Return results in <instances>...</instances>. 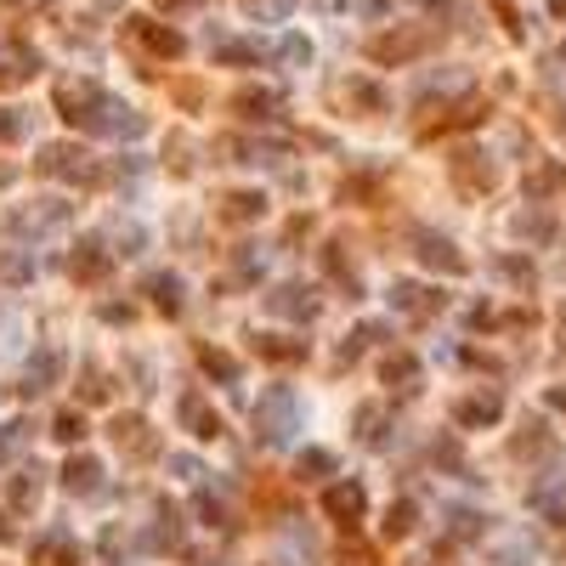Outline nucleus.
Returning a JSON list of instances; mask_svg holds the SVG:
<instances>
[{
	"instance_id": "f257e3e1",
	"label": "nucleus",
	"mask_w": 566,
	"mask_h": 566,
	"mask_svg": "<svg viewBox=\"0 0 566 566\" xmlns=\"http://www.w3.org/2000/svg\"><path fill=\"white\" fill-rule=\"evenodd\" d=\"M250 419H255V442L261 448H284L294 430H301V403H294L289 385H273V391H261V403L250 408Z\"/></svg>"
},
{
	"instance_id": "f03ea898",
	"label": "nucleus",
	"mask_w": 566,
	"mask_h": 566,
	"mask_svg": "<svg viewBox=\"0 0 566 566\" xmlns=\"http://www.w3.org/2000/svg\"><path fill=\"white\" fill-rule=\"evenodd\" d=\"M35 171H41V176H57V182H85V187L108 182V171H103V164H91V153H85L80 142H46L41 159H35Z\"/></svg>"
},
{
	"instance_id": "7ed1b4c3",
	"label": "nucleus",
	"mask_w": 566,
	"mask_h": 566,
	"mask_svg": "<svg viewBox=\"0 0 566 566\" xmlns=\"http://www.w3.org/2000/svg\"><path fill=\"white\" fill-rule=\"evenodd\" d=\"M69 205L62 198H35V205H23V210H12L7 216V232L12 239H46V232H57V227H69Z\"/></svg>"
},
{
	"instance_id": "20e7f679",
	"label": "nucleus",
	"mask_w": 566,
	"mask_h": 566,
	"mask_svg": "<svg viewBox=\"0 0 566 566\" xmlns=\"http://www.w3.org/2000/svg\"><path fill=\"white\" fill-rule=\"evenodd\" d=\"M80 130H91V137H142V130H148V114L125 108L119 96H108V91H103V103H96V114H91Z\"/></svg>"
},
{
	"instance_id": "39448f33",
	"label": "nucleus",
	"mask_w": 566,
	"mask_h": 566,
	"mask_svg": "<svg viewBox=\"0 0 566 566\" xmlns=\"http://www.w3.org/2000/svg\"><path fill=\"white\" fill-rule=\"evenodd\" d=\"M35 74H41V51L0 28V85H28Z\"/></svg>"
},
{
	"instance_id": "423d86ee",
	"label": "nucleus",
	"mask_w": 566,
	"mask_h": 566,
	"mask_svg": "<svg viewBox=\"0 0 566 566\" xmlns=\"http://www.w3.org/2000/svg\"><path fill=\"white\" fill-rule=\"evenodd\" d=\"M108 430H114V448H119L125 459H153V453H159V437H153V425H148L142 414H119Z\"/></svg>"
},
{
	"instance_id": "0eeeda50",
	"label": "nucleus",
	"mask_w": 566,
	"mask_h": 566,
	"mask_svg": "<svg viewBox=\"0 0 566 566\" xmlns=\"http://www.w3.org/2000/svg\"><path fill=\"white\" fill-rule=\"evenodd\" d=\"M96 103H103V85H96V80H62L57 85V114L69 125H85L96 114Z\"/></svg>"
},
{
	"instance_id": "6e6552de",
	"label": "nucleus",
	"mask_w": 566,
	"mask_h": 566,
	"mask_svg": "<svg viewBox=\"0 0 566 566\" xmlns=\"http://www.w3.org/2000/svg\"><path fill=\"white\" fill-rule=\"evenodd\" d=\"M266 312L289 317V323H312V317H317V294H312L307 284H278L273 294H266Z\"/></svg>"
},
{
	"instance_id": "1a4fd4ad",
	"label": "nucleus",
	"mask_w": 566,
	"mask_h": 566,
	"mask_svg": "<svg viewBox=\"0 0 566 566\" xmlns=\"http://www.w3.org/2000/svg\"><path fill=\"white\" fill-rule=\"evenodd\" d=\"M362 510H369V493H362V482H335L323 493V516L340 521V527H357Z\"/></svg>"
},
{
	"instance_id": "9d476101",
	"label": "nucleus",
	"mask_w": 566,
	"mask_h": 566,
	"mask_svg": "<svg viewBox=\"0 0 566 566\" xmlns=\"http://www.w3.org/2000/svg\"><path fill=\"white\" fill-rule=\"evenodd\" d=\"M414 255H419L425 266H437V273H448V278L464 273V255L453 250V239H442V232H430V227L414 232Z\"/></svg>"
},
{
	"instance_id": "9b49d317",
	"label": "nucleus",
	"mask_w": 566,
	"mask_h": 566,
	"mask_svg": "<svg viewBox=\"0 0 566 566\" xmlns=\"http://www.w3.org/2000/svg\"><path fill=\"white\" fill-rule=\"evenodd\" d=\"M176 419H182V430H193L198 442H216L221 437V414L205 403L198 391H182V403H176Z\"/></svg>"
},
{
	"instance_id": "f8f14e48",
	"label": "nucleus",
	"mask_w": 566,
	"mask_h": 566,
	"mask_svg": "<svg viewBox=\"0 0 566 566\" xmlns=\"http://www.w3.org/2000/svg\"><path fill=\"white\" fill-rule=\"evenodd\" d=\"M425 46H430L425 28H391V35H380V41L369 46V57H374V62H414Z\"/></svg>"
},
{
	"instance_id": "ddd939ff",
	"label": "nucleus",
	"mask_w": 566,
	"mask_h": 566,
	"mask_svg": "<svg viewBox=\"0 0 566 566\" xmlns=\"http://www.w3.org/2000/svg\"><path fill=\"white\" fill-rule=\"evenodd\" d=\"M69 273H74L80 284H103V278L114 273V255L103 250V239H80L74 255H69Z\"/></svg>"
},
{
	"instance_id": "4468645a",
	"label": "nucleus",
	"mask_w": 566,
	"mask_h": 566,
	"mask_svg": "<svg viewBox=\"0 0 566 566\" xmlns=\"http://www.w3.org/2000/svg\"><path fill=\"white\" fill-rule=\"evenodd\" d=\"M28 561H35V566H80V544L62 527H51V532H41V539H35Z\"/></svg>"
},
{
	"instance_id": "2eb2a0df",
	"label": "nucleus",
	"mask_w": 566,
	"mask_h": 566,
	"mask_svg": "<svg viewBox=\"0 0 566 566\" xmlns=\"http://www.w3.org/2000/svg\"><path fill=\"white\" fill-rule=\"evenodd\" d=\"M130 35H137V41H142L153 57H164V62L187 51V41L176 35V28H164V23H153V18H130Z\"/></svg>"
},
{
	"instance_id": "dca6fc26",
	"label": "nucleus",
	"mask_w": 566,
	"mask_h": 566,
	"mask_svg": "<svg viewBox=\"0 0 566 566\" xmlns=\"http://www.w3.org/2000/svg\"><path fill=\"white\" fill-rule=\"evenodd\" d=\"M62 487H69L74 498L103 493V459H96V453H74L69 464H62Z\"/></svg>"
},
{
	"instance_id": "f3484780",
	"label": "nucleus",
	"mask_w": 566,
	"mask_h": 566,
	"mask_svg": "<svg viewBox=\"0 0 566 566\" xmlns=\"http://www.w3.org/2000/svg\"><path fill=\"white\" fill-rule=\"evenodd\" d=\"M391 307H396V312H408V317H430V312H442V307H448V294L419 289V284H391Z\"/></svg>"
},
{
	"instance_id": "a211bd4d",
	"label": "nucleus",
	"mask_w": 566,
	"mask_h": 566,
	"mask_svg": "<svg viewBox=\"0 0 566 566\" xmlns=\"http://www.w3.org/2000/svg\"><path fill=\"white\" fill-rule=\"evenodd\" d=\"M57 380H62V351L46 346L41 357H28V369H23V385H18V391H23V396H41V391H51Z\"/></svg>"
},
{
	"instance_id": "6ab92c4d",
	"label": "nucleus",
	"mask_w": 566,
	"mask_h": 566,
	"mask_svg": "<svg viewBox=\"0 0 566 566\" xmlns=\"http://www.w3.org/2000/svg\"><path fill=\"white\" fill-rule=\"evenodd\" d=\"M232 114L250 119V125H266L278 114V91H266V85H244V91H232Z\"/></svg>"
},
{
	"instance_id": "aec40b11",
	"label": "nucleus",
	"mask_w": 566,
	"mask_h": 566,
	"mask_svg": "<svg viewBox=\"0 0 566 566\" xmlns=\"http://www.w3.org/2000/svg\"><path fill=\"white\" fill-rule=\"evenodd\" d=\"M498 414H505V396H498V391H476V396H464V403L453 408V419H459V425H471V430L493 425Z\"/></svg>"
},
{
	"instance_id": "412c9836",
	"label": "nucleus",
	"mask_w": 566,
	"mask_h": 566,
	"mask_svg": "<svg viewBox=\"0 0 566 566\" xmlns=\"http://www.w3.org/2000/svg\"><path fill=\"white\" fill-rule=\"evenodd\" d=\"M380 380L391 385V391H403V396H414L419 391V357L414 351H396V357H385V369H380Z\"/></svg>"
},
{
	"instance_id": "4be33fe9",
	"label": "nucleus",
	"mask_w": 566,
	"mask_h": 566,
	"mask_svg": "<svg viewBox=\"0 0 566 566\" xmlns=\"http://www.w3.org/2000/svg\"><path fill=\"white\" fill-rule=\"evenodd\" d=\"M142 289L153 294V307H159V312H171V317H176V312L187 307V284H182L176 273H153V278H148Z\"/></svg>"
},
{
	"instance_id": "5701e85b",
	"label": "nucleus",
	"mask_w": 566,
	"mask_h": 566,
	"mask_svg": "<svg viewBox=\"0 0 566 566\" xmlns=\"http://www.w3.org/2000/svg\"><path fill=\"white\" fill-rule=\"evenodd\" d=\"M210 57H216V62H232V69H250V62H261V57H266V46H261V41L216 35V41H210Z\"/></svg>"
},
{
	"instance_id": "b1692460",
	"label": "nucleus",
	"mask_w": 566,
	"mask_h": 566,
	"mask_svg": "<svg viewBox=\"0 0 566 566\" xmlns=\"http://www.w3.org/2000/svg\"><path fill=\"white\" fill-rule=\"evenodd\" d=\"M453 176H459V187H471V193H487V187H493V164H487L476 148H464V153L453 159Z\"/></svg>"
},
{
	"instance_id": "393cba45",
	"label": "nucleus",
	"mask_w": 566,
	"mask_h": 566,
	"mask_svg": "<svg viewBox=\"0 0 566 566\" xmlns=\"http://www.w3.org/2000/svg\"><path fill=\"white\" fill-rule=\"evenodd\" d=\"M261 210H266L261 193H227L221 198V221H261Z\"/></svg>"
},
{
	"instance_id": "a878e982",
	"label": "nucleus",
	"mask_w": 566,
	"mask_h": 566,
	"mask_svg": "<svg viewBox=\"0 0 566 566\" xmlns=\"http://www.w3.org/2000/svg\"><path fill=\"white\" fill-rule=\"evenodd\" d=\"M414 527H419V505L414 498H396V505L385 510V539H408Z\"/></svg>"
},
{
	"instance_id": "bb28decb",
	"label": "nucleus",
	"mask_w": 566,
	"mask_h": 566,
	"mask_svg": "<svg viewBox=\"0 0 566 566\" xmlns=\"http://www.w3.org/2000/svg\"><path fill=\"white\" fill-rule=\"evenodd\" d=\"M255 351H261L266 362H301V357H307V340H284V335H261V340H255Z\"/></svg>"
},
{
	"instance_id": "cd10ccee",
	"label": "nucleus",
	"mask_w": 566,
	"mask_h": 566,
	"mask_svg": "<svg viewBox=\"0 0 566 566\" xmlns=\"http://www.w3.org/2000/svg\"><path fill=\"white\" fill-rule=\"evenodd\" d=\"M7 498H12V510H35L41 505V471H23L7 482Z\"/></svg>"
},
{
	"instance_id": "c85d7f7f",
	"label": "nucleus",
	"mask_w": 566,
	"mask_h": 566,
	"mask_svg": "<svg viewBox=\"0 0 566 566\" xmlns=\"http://www.w3.org/2000/svg\"><path fill=\"white\" fill-rule=\"evenodd\" d=\"M198 369H205L210 380H227V385L239 380V362H232L227 351H216V346H198Z\"/></svg>"
},
{
	"instance_id": "c756f323",
	"label": "nucleus",
	"mask_w": 566,
	"mask_h": 566,
	"mask_svg": "<svg viewBox=\"0 0 566 566\" xmlns=\"http://www.w3.org/2000/svg\"><path fill=\"white\" fill-rule=\"evenodd\" d=\"M328 471H335V453H323V448H307L301 459H294V476H301V482H317Z\"/></svg>"
},
{
	"instance_id": "7c9ffc66",
	"label": "nucleus",
	"mask_w": 566,
	"mask_h": 566,
	"mask_svg": "<svg viewBox=\"0 0 566 566\" xmlns=\"http://www.w3.org/2000/svg\"><path fill=\"white\" fill-rule=\"evenodd\" d=\"M51 437H57V442H69V448H74V442H85V414H80V408H62V414L51 419Z\"/></svg>"
},
{
	"instance_id": "2f4dec72",
	"label": "nucleus",
	"mask_w": 566,
	"mask_h": 566,
	"mask_svg": "<svg viewBox=\"0 0 566 566\" xmlns=\"http://www.w3.org/2000/svg\"><path fill=\"white\" fill-rule=\"evenodd\" d=\"M351 425H357V442H362V448H380V425H385V414H380L374 403H369V408H357V414H351Z\"/></svg>"
},
{
	"instance_id": "473e14b6",
	"label": "nucleus",
	"mask_w": 566,
	"mask_h": 566,
	"mask_svg": "<svg viewBox=\"0 0 566 566\" xmlns=\"http://www.w3.org/2000/svg\"><path fill=\"white\" fill-rule=\"evenodd\" d=\"M340 91L351 96V103H362L369 114H385V91H380V85H369V80H346Z\"/></svg>"
},
{
	"instance_id": "72a5a7b5",
	"label": "nucleus",
	"mask_w": 566,
	"mask_h": 566,
	"mask_svg": "<svg viewBox=\"0 0 566 566\" xmlns=\"http://www.w3.org/2000/svg\"><path fill=\"white\" fill-rule=\"evenodd\" d=\"M182 539V516H176V505H159V527H153V550H164V544H176Z\"/></svg>"
},
{
	"instance_id": "f704fd0d",
	"label": "nucleus",
	"mask_w": 566,
	"mask_h": 566,
	"mask_svg": "<svg viewBox=\"0 0 566 566\" xmlns=\"http://www.w3.org/2000/svg\"><path fill=\"white\" fill-rule=\"evenodd\" d=\"M28 137V114L23 108H0V142H23Z\"/></svg>"
},
{
	"instance_id": "c9c22d12",
	"label": "nucleus",
	"mask_w": 566,
	"mask_h": 566,
	"mask_svg": "<svg viewBox=\"0 0 566 566\" xmlns=\"http://www.w3.org/2000/svg\"><path fill=\"white\" fill-rule=\"evenodd\" d=\"M498 278H510L516 289H532V266L521 255H498Z\"/></svg>"
},
{
	"instance_id": "e433bc0d",
	"label": "nucleus",
	"mask_w": 566,
	"mask_h": 566,
	"mask_svg": "<svg viewBox=\"0 0 566 566\" xmlns=\"http://www.w3.org/2000/svg\"><path fill=\"white\" fill-rule=\"evenodd\" d=\"M380 335H385V328H380V323H362V328H357V335H346V346H340V357H346V362H351V357H362V346H369V340H380Z\"/></svg>"
},
{
	"instance_id": "4c0bfd02",
	"label": "nucleus",
	"mask_w": 566,
	"mask_h": 566,
	"mask_svg": "<svg viewBox=\"0 0 566 566\" xmlns=\"http://www.w3.org/2000/svg\"><path fill=\"white\" fill-rule=\"evenodd\" d=\"M23 442H28V425H23V419H18V425H0V464H7Z\"/></svg>"
},
{
	"instance_id": "58836bf2",
	"label": "nucleus",
	"mask_w": 566,
	"mask_h": 566,
	"mask_svg": "<svg viewBox=\"0 0 566 566\" xmlns=\"http://www.w3.org/2000/svg\"><path fill=\"white\" fill-rule=\"evenodd\" d=\"M193 510H198V516H205L210 527H221V521H227V510H221V498H216L210 487H198V498H193Z\"/></svg>"
},
{
	"instance_id": "ea45409f",
	"label": "nucleus",
	"mask_w": 566,
	"mask_h": 566,
	"mask_svg": "<svg viewBox=\"0 0 566 566\" xmlns=\"http://www.w3.org/2000/svg\"><path fill=\"white\" fill-rule=\"evenodd\" d=\"M448 527H453V539H476L482 516H476V510H448Z\"/></svg>"
},
{
	"instance_id": "a19ab883",
	"label": "nucleus",
	"mask_w": 566,
	"mask_h": 566,
	"mask_svg": "<svg viewBox=\"0 0 566 566\" xmlns=\"http://www.w3.org/2000/svg\"><path fill=\"white\" fill-rule=\"evenodd\" d=\"M284 62H312V41L307 35H289L284 41Z\"/></svg>"
},
{
	"instance_id": "79ce46f5",
	"label": "nucleus",
	"mask_w": 566,
	"mask_h": 566,
	"mask_svg": "<svg viewBox=\"0 0 566 566\" xmlns=\"http://www.w3.org/2000/svg\"><path fill=\"white\" fill-rule=\"evenodd\" d=\"M171 471H176V476H187V482H198V476H205V464H198L193 453H176V459H171Z\"/></svg>"
},
{
	"instance_id": "37998d69",
	"label": "nucleus",
	"mask_w": 566,
	"mask_h": 566,
	"mask_svg": "<svg viewBox=\"0 0 566 566\" xmlns=\"http://www.w3.org/2000/svg\"><path fill=\"white\" fill-rule=\"evenodd\" d=\"M0 278L23 284V278H28V261H23V255H7V261H0Z\"/></svg>"
},
{
	"instance_id": "c03bdc74",
	"label": "nucleus",
	"mask_w": 566,
	"mask_h": 566,
	"mask_svg": "<svg viewBox=\"0 0 566 566\" xmlns=\"http://www.w3.org/2000/svg\"><path fill=\"white\" fill-rule=\"evenodd\" d=\"M250 12H261V18H284L289 12V0H244Z\"/></svg>"
},
{
	"instance_id": "a18cd8bd",
	"label": "nucleus",
	"mask_w": 566,
	"mask_h": 566,
	"mask_svg": "<svg viewBox=\"0 0 566 566\" xmlns=\"http://www.w3.org/2000/svg\"><path fill=\"white\" fill-rule=\"evenodd\" d=\"M103 396H108L103 374H96V369H85V403H103Z\"/></svg>"
},
{
	"instance_id": "49530a36",
	"label": "nucleus",
	"mask_w": 566,
	"mask_h": 566,
	"mask_svg": "<svg viewBox=\"0 0 566 566\" xmlns=\"http://www.w3.org/2000/svg\"><path fill=\"white\" fill-rule=\"evenodd\" d=\"M187 7H205V0H159V12H187Z\"/></svg>"
},
{
	"instance_id": "de8ad7c7",
	"label": "nucleus",
	"mask_w": 566,
	"mask_h": 566,
	"mask_svg": "<svg viewBox=\"0 0 566 566\" xmlns=\"http://www.w3.org/2000/svg\"><path fill=\"white\" fill-rule=\"evenodd\" d=\"M7 7H18V12H41V7H51V0H7Z\"/></svg>"
},
{
	"instance_id": "09e8293b",
	"label": "nucleus",
	"mask_w": 566,
	"mask_h": 566,
	"mask_svg": "<svg viewBox=\"0 0 566 566\" xmlns=\"http://www.w3.org/2000/svg\"><path fill=\"white\" fill-rule=\"evenodd\" d=\"M550 408H561V414H566V385H550Z\"/></svg>"
},
{
	"instance_id": "8fccbe9b",
	"label": "nucleus",
	"mask_w": 566,
	"mask_h": 566,
	"mask_svg": "<svg viewBox=\"0 0 566 566\" xmlns=\"http://www.w3.org/2000/svg\"><path fill=\"white\" fill-rule=\"evenodd\" d=\"M317 7H328V12H335V7H351V0H317Z\"/></svg>"
},
{
	"instance_id": "3c124183",
	"label": "nucleus",
	"mask_w": 566,
	"mask_h": 566,
	"mask_svg": "<svg viewBox=\"0 0 566 566\" xmlns=\"http://www.w3.org/2000/svg\"><path fill=\"white\" fill-rule=\"evenodd\" d=\"M550 12H555V18H566V0H550Z\"/></svg>"
},
{
	"instance_id": "603ef678",
	"label": "nucleus",
	"mask_w": 566,
	"mask_h": 566,
	"mask_svg": "<svg viewBox=\"0 0 566 566\" xmlns=\"http://www.w3.org/2000/svg\"><path fill=\"white\" fill-rule=\"evenodd\" d=\"M425 7H430V12H442V7H453V0H425Z\"/></svg>"
},
{
	"instance_id": "864d4df0",
	"label": "nucleus",
	"mask_w": 566,
	"mask_h": 566,
	"mask_svg": "<svg viewBox=\"0 0 566 566\" xmlns=\"http://www.w3.org/2000/svg\"><path fill=\"white\" fill-rule=\"evenodd\" d=\"M12 539V521H0V544H7Z\"/></svg>"
},
{
	"instance_id": "5fc2aeb1",
	"label": "nucleus",
	"mask_w": 566,
	"mask_h": 566,
	"mask_svg": "<svg viewBox=\"0 0 566 566\" xmlns=\"http://www.w3.org/2000/svg\"><path fill=\"white\" fill-rule=\"evenodd\" d=\"M7 182H12V171H0V187H7Z\"/></svg>"
},
{
	"instance_id": "6e6d98bb",
	"label": "nucleus",
	"mask_w": 566,
	"mask_h": 566,
	"mask_svg": "<svg viewBox=\"0 0 566 566\" xmlns=\"http://www.w3.org/2000/svg\"><path fill=\"white\" fill-rule=\"evenodd\" d=\"M561 137H566V108H561Z\"/></svg>"
},
{
	"instance_id": "4d7b16f0",
	"label": "nucleus",
	"mask_w": 566,
	"mask_h": 566,
	"mask_svg": "<svg viewBox=\"0 0 566 566\" xmlns=\"http://www.w3.org/2000/svg\"><path fill=\"white\" fill-rule=\"evenodd\" d=\"M561 57H566V46H561Z\"/></svg>"
}]
</instances>
